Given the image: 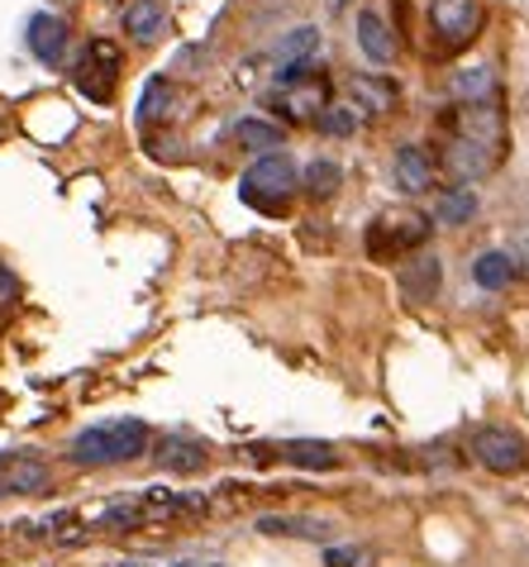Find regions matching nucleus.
I'll use <instances>...</instances> for the list:
<instances>
[{
	"label": "nucleus",
	"mask_w": 529,
	"mask_h": 567,
	"mask_svg": "<svg viewBox=\"0 0 529 567\" xmlns=\"http://www.w3.org/2000/svg\"><path fill=\"white\" fill-rule=\"evenodd\" d=\"M153 444V430L144 420H111V424H86L82 434H72L68 458L76 467H115L144 458Z\"/></svg>",
	"instance_id": "nucleus-1"
},
{
	"label": "nucleus",
	"mask_w": 529,
	"mask_h": 567,
	"mask_svg": "<svg viewBox=\"0 0 529 567\" xmlns=\"http://www.w3.org/2000/svg\"><path fill=\"white\" fill-rule=\"evenodd\" d=\"M295 186H301V172H295V163L287 153H262L253 167L243 172L239 182V196L248 200V206L268 210V215H282L291 206Z\"/></svg>",
	"instance_id": "nucleus-2"
},
{
	"label": "nucleus",
	"mask_w": 529,
	"mask_h": 567,
	"mask_svg": "<svg viewBox=\"0 0 529 567\" xmlns=\"http://www.w3.org/2000/svg\"><path fill=\"white\" fill-rule=\"evenodd\" d=\"M429 215H419L411 206H401V210H386L372 219V229H367V254L372 258H401V254H415V248H425L429 239Z\"/></svg>",
	"instance_id": "nucleus-3"
},
{
	"label": "nucleus",
	"mask_w": 529,
	"mask_h": 567,
	"mask_svg": "<svg viewBox=\"0 0 529 567\" xmlns=\"http://www.w3.org/2000/svg\"><path fill=\"white\" fill-rule=\"evenodd\" d=\"M468 449H473L477 467L496 472V477H520V472L529 467V444L516 430H506V424H481Z\"/></svg>",
	"instance_id": "nucleus-4"
},
{
	"label": "nucleus",
	"mask_w": 529,
	"mask_h": 567,
	"mask_svg": "<svg viewBox=\"0 0 529 567\" xmlns=\"http://www.w3.org/2000/svg\"><path fill=\"white\" fill-rule=\"evenodd\" d=\"M429 29L439 49H463L481 29V6L477 0H429Z\"/></svg>",
	"instance_id": "nucleus-5"
},
{
	"label": "nucleus",
	"mask_w": 529,
	"mask_h": 567,
	"mask_svg": "<svg viewBox=\"0 0 529 567\" xmlns=\"http://www.w3.org/2000/svg\"><path fill=\"white\" fill-rule=\"evenodd\" d=\"M454 130H458V138H473V144L501 153V144H506V110H501L496 96L491 101H458L454 105Z\"/></svg>",
	"instance_id": "nucleus-6"
},
{
	"label": "nucleus",
	"mask_w": 529,
	"mask_h": 567,
	"mask_svg": "<svg viewBox=\"0 0 529 567\" xmlns=\"http://www.w3.org/2000/svg\"><path fill=\"white\" fill-rule=\"evenodd\" d=\"M115 76H120V49L111 39H91L82 62H76V86H82L91 101H111Z\"/></svg>",
	"instance_id": "nucleus-7"
},
{
	"label": "nucleus",
	"mask_w": 529,
	"mask_h": 567,
	"mask_svg": "<svg viewBox=\"0 0 529 567\" xmlns=\"http://www.w3.org/2000/svg\"><path fill=\"white\" fill-rule=\"evenodd\" d=\"M49 463L34 453H6L0 458V496H39L49 492Z\"/></svg>",
	"instance_id": "nucleus-8"
},
{
	"label": "nucleus",
	"mask_w": 529,
	"mask_h": 567,
	"mask_svg": "<svg viewBox=\"0 0 529 567\" xmlns=\"http://www.w3.org/2000/svg\"><path fill=\"white\" fill-rule=\"evenodd\" d=\"M324 105H330V86H324L320 76H301V82L277 91V110H282L291 124H310Z\"/></svg>",
	"instance_id": "nucleus-9"
},
{
	"label": "nucleus",
	"mask_w": 529,
	"mask_h": 567,
	"mask_svg": "<svg viewBox=\"0 0 529 567\" xmlns=\"http://www.w3.org/2000/svg\"><path fill=\"white\" fill-rule=\"evenodd\" d=\"M496 157H501L496 148H481V144H473V138H454V144L444 148V167L458 186H473L496 167Z\"/></svg>",
	"instance_id": "nucleus-10"
},
{
	"label": "nucleus",
	"mask_w": 529,
	"mask_h": 567,
	"mask_svg": "<svg viewBox=\"0 0 529 567\" xmlns=\"http://www.w3.org/2000/svg\"><path fill=\"white\" fill-rule=\"evenodd\" d=\"M24 43H29V53H34L39 62L58 68V62L68 58V20H58V14L39 10L34 20L24 24Z\"/></svg>",
	"instance_id": "nucleus-11"
},
{
	"label": "nucleus",
	"mask_w": 529,
	"mask_h": 567,
	"mask_svg": "<svg viewBox=\"0 0 529 567\" xmlns=\"http://www.w3.org/2000/svg\"><path fill=\"white\" fill-rule=\"evenodd\" d=\"M392 177L406 196H425L434 186V157L419 148V144H401L396 148V163H392Z\"/></svg>",
	"instance_id": "nucleus-12"
},
{
	"label": "nucleus",
	"mask_w": 529,
	"mask_h": 567,
	"mask_svg": "<svg viewBox=\"0 0 529 567\" xmlns=\"http://www.w3.org/2000/svg\"><path fill=\"white\" fill-rule=\"evenodd\" d=\"M357 49L367 53V62H377V68H386V62H396V34L386 29V20L377 10H357Z\"/></svg>",
	"instance_id": "nucleus-13"
},
{
	"label": "nucleus",
	"mask_w": 529,
	"mask_h": 567,
	"mask_svg": "<svg viewBox=\"0 0 529 567\" xmlns=\"http://www.w3.org/2000/svg\"><path fill=\"white\" fill-rule=\"evenodd\" d=\"M349 96H353V110H367V115H392L396 110V86L372 72L349 76Z\"/></svg>",
	"instance_id": "nucleus-14"
},
{
	"label": "nucleus",
	"mask_w": 529,
	"mask_h": 567,
	"mask_svg": "<svg viewBox=\"0 0 529 567\" xmlns=\"http://www.w3.org/2000/svg\"><path fill=\"white\" fill-rule=\"evenodd\" d=\"M439 281H444V267L434 254H419L401 267V291H406V301H434Z\"/></svg>",
	"instance_id": "nucleus-15"
},
{
	"label": "nucleus",
	"mask_w": 529,
	"mask_h": 567,
	"mask_svg": "<svg viewBox=\"0 0 529 567\" xmlns=\"http://www.w3.org/2000/svg\"><path fill=\"white\" fill-rule=\"evenodd\" d=\"M206 444L200 439H191V434H167V439H158V463L167 467V472H200L206 467Z\"/></svg>",
	"instance_id": "nucleus-16"
},
{
	"label": "nucleus",
	"mask_w": 529,
	"mask_h": 567,
	"mask_svg": "<svg viewBox=\"0 0 529 567\" xmlns=\"http://www.w3.org/2000/svg\"><path fill=\"white\" fill-rule=\"evenodd\" d=\"M258 534H268V539H330V525L310 515H258Z\"/></svg>",
	"instance_id": "nucleus-17"
},
{
	"label": "nucleus",
	"mask_w": 529,
	"mask_h": 567,
	"mask_svg": "<svg viewBox=\"0 0 529 567\" xmlns=\"http://www.w3.org/2000/svg\"><path fill=\"white\" fill-rule=\"evenodd\" d=\"M163 24H167V14L158 0H129V6H124V34L134 43H153L163 34Z\"/></svg>",
	"instance_id": "nucleus-18"
},
{
	"label": "nucleus",
	"mask_w": 529,
	"mask_h": 567,
	"mask_svg": "<svg viewBox=\"0 0 529 567\" xmlns=\"http://www.w3.org/2000/svg\"><path fill=\"white\" fill-rule=\"evenodd\" d=\"M282 458L291 467H305V472H334L339 467V449L324 444V439H291L282 449Z\"/></svg>",
	"instance_id": "nucleus-19"
},
{
	"label": "nucleus",
	"mask_w": 529,
	"mask_h": 567,
	"mask_svg": "<svg viewBox=\"0 0 529 567\" xmlns=\"http://www.w3.org/2000/svg\"><path fill=\"white\" fill-rule=\"evenodd\" d=\"M473 281L481 291H506L516 281V258L501 254V248H487L477 262H473Z\"/></svg>",
	"instance_id": "nucleus-20"
},
{
	"label": "nucleus",
	"mask_w": 529,
	"mask_h": 567,
	"mask_svg": "<svg viewBox=\"0 0 529 567\" xmlns=\"http://www.w3.org/2000/svg\"><path fill=\"white\" fill-rule=\"evenodd\" d=\"M235 138H239V148H248V153H282L287 130L282 124H268V120H239Z\"/></svg>",
	"instance_id": "nucleus-21"
},
{
	"label": "nucleus",
	"mask_w": 529,
	"mask_h": 567,
	"mask_svg": "<svg viewBox=\"0 0 529 567\" xmlns=\"http://www.w3.org/2000/svg\"><path fill=\"white\" fill-rule=\"evenodd\" d=\"M473 215H477L473 186H444L439 200H434V219H439V225H468Z\"/></svg>",
	"instance_id": "nucleus-22"
},
{
	"label": "nucleus",
	"mask_w": 529,
	"mask_h": 567,
	"mask_svg": "<svg viewBox=\"0 0 529 567\" xmlns=\"http://www.w3.org/2000/svg\"><path fill=\"white\" fill-rule=\"evenodd\" d=\"M177 110V86L167 82V76H153L144 86V96H138V124H158Z\"/></svg>",
	"instance_id": "nucleus-23"
},
{
	"label": "nucleus",
	"mask_w": 529,
	"mask_h": 567,
	"mask_svg": "<svg viewBox=\"0 0 529 567\" xmlns=\"http://www.w3.org/2000/svg\"><path fill=\"white\" fill-rule=\"evenodd\" d=\"M301 186L315 200H330L339 186H344V167L339 163H330V157H315V163H305V172H301Z\"/></svg>",
	"instance_id": "nucleus-24"
},
{
	"label": "nucleus",
	"mask_w": 529,
	"mask_h": 567,
	"mask_svg": "<svg viewBox=\"0 0 529 567\" xmlns=\"http://www.w3.org/2000/svg\"><path fill=\"white\" fill-rule=\"evenodd\" d=\"M454 96L458 101H491L496 96V72L491 68H463V72H454Z\"/></svg>",
	"instance_id": "nucleus-25"
},
{
	"label": "nucleus",
	"mask_w": 529,
	"mask_h": 567,
	"mask_svg": "<svg viewBox=\"0 0 529 567\" xmlns=\"http://www.w3.org/2000/svg\"><path fill=\"white\" fill-rule=\"evenodd\" d=\"M315 53H320V29H315V24L291 29V34L277 43V62H310Z\"/></svg>",
	"instance_id": "nucleus-26"
},
{
	"label": "nucleus",
	"mask_w": 529,
	"mask_h": 567,
	"mask_svg": "<svg viewBox=\"0 0 529 567\" xmlns=\"http://www.w3.org/2000/svg\"><path fill=\"white\" fill-rule=\"evenodd\" d=\"M148 519V506L144 501H115V506H105L96 529H138Z\"/></svg>",
	"instance_id": "nucleus-27"
},
{
	"label": "nucleus",
	"mask_w": 529,
	"mask_h": 567,
	"mask_svg": "<svg viewBox=\"0 0 529 567\" xmlns=\"http://www.w3.org/2000/svg\"><path fill=\"white\" fill-rule=\"evenodd\" d=\"M357 124H363V120H357V110H353V105H324L320 115H315V130H320V134H330V138H349Z\"/></svg>",
	"instance_id": "nucleus-28"
},
{
	"label": "nucleus",
	"mask_w": 529,
	"mask_h": 567,
	"mask_svg": "<svg viewBox=\"0 0 529 567\" xmlns=\"http://www.w3.org/2000/svg\"><path fill=\"white\" fill-rule=\"evenodd\" d=\"M324 563L330 567H357L363 563V548H324Z\"/></svg>",
	"instance_id": "nucleus-29"
},
{
	"label": "nucleus",
	"mask_w": 529,
	"mask_h": 567,
	"mask_svg": "<svg viewBox=\"0 0 529 567\" xmlns=\"http://www.w3.org/2000/svg\"><path fill=\"white\" fill-rule=\"evenodd\" d=\"M10 296H14V277L0 267V301H10Z\"/></svg>",
	"instance_id": "nucleus-30"
},
{
	"label": "nucleus",
	"mask_w": 529,
	"mask_h": 567,
	"mask_svg": "<svg viewBox=\"0 0 529 567\" xmlns=\"http://www.w3.org/2000/svg\"><path fill=\"white\" fill-rule=\"evenodd\" d=\"M111 567H148L144 558H129V563H111Z\"/></svg>",
	"instance_id": "nucleus-31"
},
{
	"label": "nucleus",
	"mask_w": 529,
	"mask_h": 567,
	"mask_svg": "<svg viewBox=\"0 0 529 567\" xmlns=\"http://www.w3.org/2000/svg\"><path fill=\"white\" fill-rule=\"evenodd\" d=\"M173 567H225V563H173Z\"/></svg>",
	"instance_id": "nucleus-32"
},
{
	"label": "nucleus",
	"mask_w": 529,
	"mask_h": 567,
	"mask_svg": "<svg viewBox=\"0 0 529 567\" xmlns=\"http://www.w3.org/2000/svg\"><path fill=\"white\" fill-rule=\"evenodd\" d=\"M330 6H334V10H344V6H349V0H330Z\"/></svg>",
	"instance_id": "nucleus-33"
}]
</instances>
